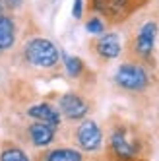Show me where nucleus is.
<instances>
[{"label": "nucleus", "mask_w": 159, "mask_h": 161, "mask_svg": "<svg viewBox=\"0 0 159 161\" xmlns=\"http://www.w3.org/2000/svg\"><path fill=\"white\" fill-rule=\"evenodd\" d=\"M25 58L29 64L39 66V68H51L58 62L60 53L49 39H31L25 45Z\"/></svg>", "instance_id": "obj_1"}, {"label": "nucleus", "mask_w": 159, "mask_h": 161, "mask_svg": "<svg viewBox=\"0 0 159 161\" xmlns=\"http://www.w3.org/2000/svg\"><path fill=\"white\" fill-rule=\"evenodd\" d=\"M115 82L128 91H140L147 86V74L142 66L138 64H122L115 72Z\"/></svg>", "instance_id": "obj_2"}, {"label": "nucleus", "mask_w": 159, "mask_h": 161, "mask_svg": "<svg viewBox=\"0 0 159 161\" xmlns=\"http://www.w3.org/2000/svg\"><path fill=\"white\" fill-rule=\"evenodd\" d=\"M103 142V132L97 126L95 120H84L78 128V144L85 152H95Z\"/></svg>", "instance_id": "obj_3"}, {"label": "nucleus", "mask_w": 159, "mask_h": 161, "mask_svg": "<svg viewBox=\"0 0 159 161\" xmlns=\"http://www.w3.org/2000/svg\"><path fill=\"white\" fill-rule=\"evenodd\" d=\"M58 105H60V111L64 117L68 119H72V120H78V119H84L85 114H87V103L76 95V93H66L60 97L58 101Z\"/></svg>", "instance_id": "obj_4"}, {"label": "nucleus", "mask_w": 159, "mask_h": 161, "mask_svg": "<svg viewBox=\"0 0 159 161\" xmlns=\"http://www.w3.org/2000/svg\"><path fill=\"white\" fill-rule=\"evenodd\" d=\"M155 37H157V24L155 21H147L142 25L136 37V53L140 56H150L153 47H155Z\"/></svg>", "instance_id": "obj_5"}, {"label": "nucleus", "mask_w": 159, "mask_h": 161, "mask_svg": "<svg viewBox=\"0 0 159 161\" xmlns=\"http://www.w3.org/2000/svg\"><path fill=\"white\" fill-rule=\"evenodd\" d=\"M27 114L31 119H35L37 122H43V124H49V126H58L60 124V114L58 111H54L51 105H47V103H39V105H33Z\"/></svg>", "instance_id": "obj_6"}, {"label": "nucleus", "mask_w": 159, "mask_h": 161, "mask_svg": "<svg viewBox=\"0 0 159 161\" xmlns=\"http://www.w3.org/2000/svg\"><path fill=\"white\" fill-rule=\"evenodd\" d=\"M97 53L103 58H117L120 54V39L117 33H105L97 41Z\"/></svg>", "instance_id": "obj_7"}, {"label": "nucleus", "mask_w": 159, "mask_h": 161, "mask_svg": "<svg viewBox=\"0 0 159 161\" xmlns=\"http://www.w3.org/2000/svg\"><path fill=\"white\" fill-rule=\"evenodd\" d=\"M29 138L31 142L43 147V146H49L52 140H54V126H49V124H43V122H35L29 126Z\"/></svg>", "instance_id": "obj_8"}, {"label": "nucleus", "mask_w": 159, "mask_h": 161, "mask_svg": "<svg viewBox=\"0 0 159 161\" xmlns=\"http://www.w3.org/2000/svg\"><path fill=\"white\" fill-rule=\"evenodd\" d=\"M111 146H112V149H115V153L118 157H124V159H128V157H132L136 153V146H132L128 142L126 132H124V130L112 132V136H111Z\"/></svg>", "instance_id": "obj_9"}, {"label": "nucleus", "mask_w": 159, "mask_h": 161, "mask_svg": "<svg viewBox=\"0 0 159 161\" xmlns=\"http://www.w3.org/2000/svg\"><path fill=\"white\" fill-rule=\"evenodd\" d=\"M14 39H16L14 21L6 16H0V51L10 49L14 45Z\"/></svg>", "instance_id": "obj_10"}, {"label": "nucleus", "mask_w": 159, "mask_h": 161, "mask_svg": "<svg viewBox=\"0 0 159 161\" xmlns=\"http://www.w3.org/2000/svg\"><path fill=\"white\" fill-rule=\"evenodd\" d=\"M128 4V0H93L95 10L103 12L107 16H115L120 10H124V6Z\"/></svg>", "instance_id": "obj_11"}, {"label": "nucleus", "mask_w": 159, "mask_h": 161, "mask_svg": "<svg viewBox=\"0 0 159 161\" xmlns=\"http://www.w3.org/2000/svg\"><path fill=\"white\" fill-rule=\"evenodd\" d=\"M47 161H82V153L70 147H60V149H52L47 155Z\"/></svg>", "instance_id": "obj_12"}, {"label": "nucleus", "mask_w": 159, "mask_h": 161, "mask_svg": "<svg viewBox=\"0 0 159 161\" xmlns=\"http://www.w3.org/2000/svg\"><path fill=\"white\" fill-rule=\"evenodd\" d=\"M62 58H64V68H66L68 76H72V78H78L80 74H82V70H84V62L80 60L78 56L62 54Z\"/></svg>", "instance_id": "obj_13"}, {"label": "nucleus", "mask_w": 159, "mask_h": 161, "mask_svg": "<svg viewBox=\"0 0 159 161\" xmlns=\"http://www.w3.org/2000/svg\"><path fill=\"white\" fill-rule=\"evenodd\" d=\"M0 161H29V157L19 147H8L0 155Z\"/></svg>", "instance_id": "obj_14"}, {"label": "nucleus", "mask_w": 159, "mask_h": 161, "mask_svg": "<svg viewBox=\"0 0 159 161\" xmlns=\"http://www.w3.org/2000/svg\"><path fill=\"white\" fill-rule=\"evenodd\" d=\"M85 29H87V33H91V35H103L105 25L99 18H93V19L85 21Z\"/></svg>", "instance_id": "obj_15"}, {"label": "nucleus", "mask_w": 159, "mask_h": 161, "mask_svg": "<svg viewBox=\"0 0 159 161\" xmlns=\"http://www.w3.org/2000/svg\"><path fill=\"white\" fill-rule=\"evenodd\" d=\"M82 12H84V0H74V6H72V16L76 19L82 18Z\"/></svg>", "instance_id": "obj_16"}, {"label": "nucleus", "mask_w": 159, "mask_h": 161, "mask_svg": "<svg viewBox=\"0 0 159 161\" xmlns=\"http://www.w3.org/2000/svg\"><path fill=\"white\" fill-rule=\"evenodd\" d=\"M2 2H4L6 6H10V8H18L21 2H24V0H2Z\"/></svg>", "instance_id": "obj_17"}]
</instances>
